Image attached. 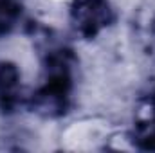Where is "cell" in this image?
<instances>
[{
    "mask_svg": "<svg viewBox=\"0 0 155 153\" xmlns=\"http://www.w3.org/2000/svg\"><path fill=\"white\" fill-rule=\"evenodd\" d=\"M74 18L85 36H94L110 20V9L105 0H81L74 5Z\"/></svg>",
    "mask_w": 155,
    "mask_h": 153,
    "instance_id": "cell-1",
    "label": "cell"
},
{
    "mask_svg": "<svg viewBox=\"0 0 155 153\" xmlns=\"http://www.w3.org/2000/svg\"><path fill=\"white\" fill-rule=\"evenodd\" d=\"M16 81L18 70L13 65H2L0 67V105L2 108H11L15 103V92H16Z\"/></svg>",
    "mask_w": 155,
    "mask_h": 153,
    "instance_id": "cell-2",
    "label": "cell"
},
{
    "mask_svg": "<svg viewBox=\"0 0 155 153\" xmlns=\"http://www.w3.org/2000/svg\"><path fill=\"white\" fill-rule=\"evenodd\" d=\"M139 146L144 150H155V115L139 124V139H137Z\"/></svg>",
    "mask_w": 155,
    "mask_h": 153,
    "instance_id": "cell-3",
    "label": "cell"
}]
</instances>
